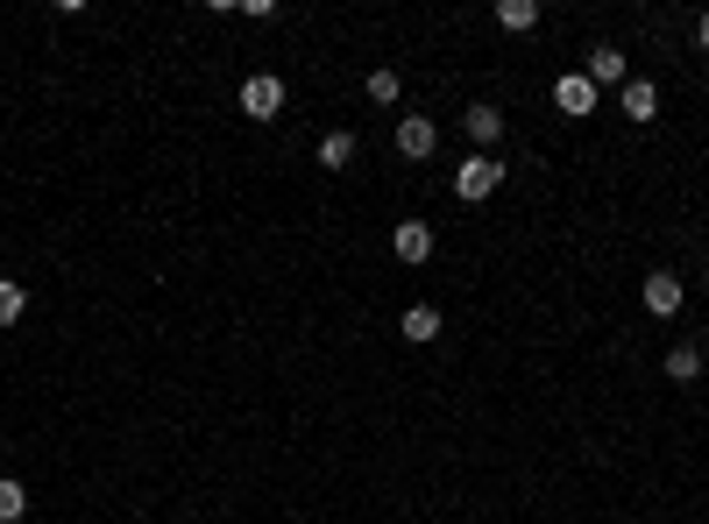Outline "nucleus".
Listing matches in <instances>:
<instances>
[{"mask_svg": "<svg viewBox=\"0 0 709 524\" xmlns=\"http://www.w3.org/2000/svg\"><path fill=\"white\" fill-rule=\"evenodd\" d=\"M667 376H674V383H696V376H702V347H667Z\"/></svg>", "mask_w": 709, "mask_h": 524, "instance_id": "ddd939ff", "label": "nucleus"}, {"mask_svg": "<svg viewBox=\"0 0 709 524\" xmlns=\"http://www.w3.org/2000/svg\"><path fill=\"white\" fill-rule=\"evenodd\" d=\"M639 298H646V313H653V319H674L681 313V277H674V269H653Z\"/></svg>", "mask_w": 709, "mask_h": 524, "instance_id": "20e7f679", "label": "nucleus"}, {"mask_svg": "<svg viewBox=\"0 0 709 524\" xmlns=\"http://www.w3.org/2000/svg\"><path fill=\"white\" fill-rule=\"evenodd\" d=\"M618 107H624L631 121L646 128V121H653V113H660V86H653V79H624V86H618Z\"/></svg>", "mask_w": 709, "mask_h": 524, "instance_id": "0eeeda50", "label": "nucleus"}, {"mask_svg": "<svg viewBox=\"0 0 709 524\" xmlns=\"http://www.w3.org/2000/svg\"><path fill=\"white\" fill-rule=\"evenodd\" d=\"M29 517V490L22 482H0V524H22Z\"/></svg>", "mask_w": 709, "mask_h": 524, "instance_id": "2eb2a0df", "label": "nucleus"}, {"mask_svg": "<svg viewBox=\"0 0 709 524\" xmlns=\"http://www.w3.org/2000/svg\"><path fill=\"white\" fill-rule=\"evenodd\" d=\"M319 164H327V170H348V164H355V135H348V128H334L327 142H319Z\"/></svg>", "mask_w": 709, "mask_h": 524, "instance_id": "f8f14e48", "label": "nucleus"}, {"mask_svg": "<svg viewBox=\"0 0 709 524\" xmlns=\"http://www.w3.org/2000/svg\"><path fill=\"white\" fill-rule=\"evenodd\" d=\"M702 362H709V334H702Z\"/></svg>", "mask_w": 709, "mask_h": 524, "instance_id": "a211bd4d", "label": "nucleus"}, {"mask_svg": "<svg viewBox=\"0 0 709 524\" xmlns=\"http://www.w3.org/2000/svg\"><path fill=\"white\" fill-rule=\"evenodd\" d=\"M242 113H248V121H277V113H284V79H277V71H248V79H242Z\"/></svg>", "mask_w": 709, "mask_h": 524, "instance_id": "f03ea898", "label": "nucleus"}, {"mask_svg": "<svg viewBox=\"0 0 709 524\" xmlns=\"http://www.w3.org/2000/svg\"><path fill=\"white\" fill-rule=\"evenodd\" d=\"M462 121H469V142H483V157H490V142L504 135V113H496V107H469Z\"/></svg>", "mask_w": 709, "mask_h": 524, "instance_id": "9d476101", "label": "nucleus"}, {"mask_svg": "<svg viewBox=\"0 0 709 524\" xmlns=\"http://www.w3.org/2000/svg\"><path fill=\"white\" fill-rule=\"evenodd\" d=\"M496 185H504V164H496V157H483V149H475V157H462V170H454V199H462V206L490 199Z\"/></svg>", "mask_w": 709, "mask_h": 524, "instance_id": "f257e3e1", "label": "nucleus"}, {"mask_svg": "<svg viewBox=\"0 0 709 524\" xmlns=\"http://www.w3.org/2000/svg\"><path fill=\"white\" fill-rule=\"evenodd\" d=\"M553 107H561V113H574V121H582V113H597V86H589L582 71H568V79L553 86Z\"/></svg>", "mask_w": 709, "mask_h": 524, "instance_id": "6e6552de", "label": "nucleus"}, {"mask_svg": "<svg viewBox=\"0 0 709 524\" xmlns=\"http://www.w3.org/2000/svg\"><path fill=\"white\" fill-rule=\"evenodd\" d=\"M397 334H405L412 347H418V340H440V305H405V319H397Z\"/></svg>", "mask_w": 709, "mask_h": 524, "instance_id": "1a4fd4ad", "label": "nucleus"}, {"mask_svg": "<svg viewBox=\"0 0 709 524\" xmlns=\"http://www.w3.org/2000/svg\"><path fill=\"white\" fill-rule=\"evenodd\" d=\"M496 22H504V29H540V0H496Z\"/></svg>", "mask_w": 709, "mask_h": 524, "instance_id": "9b49d317", "label": "nucleus"}, {"mask_svg": "<svg viewBox=\"0 0 709 524\" xmlns=\"http://www.w3.org/2000/svg\"><path fill=\"white\" fill-rule=\"evenodd\" d=\"M696 43H702V50H709V8H702V22H696Z\"/></svg>", "mask_w": 709, "mask_h": 524, "instance_id": "f3484780", "label": "nucleus"}, {"mask_svg": "<svg viewBox=\"0 0 709 524\" xmlns=\"http://www.w3.org/2000/svg\"><path fill=\"white\" fill-rule=\"evenodd\" d=\"M22 313H29V290L14 284V277H0V326H14Z\"/></svg>", "mask_w": 709, "mask_h": 524, "instance_id": "4468645a", "label": "nucleus"}, {"mask_svg": "<svg viewBox=\"0 0 709 524\" xmlns=\"http://www.w3.org/2000/svg\"><path fill=\"white\" fill-rule=\"evenodd\" d=\"M391 248H397V263H426L433 256V227L426 220H397L391 227Z\"/></svg>", "mask_w": 709, "mask_h": 524, "instance_id": "423d86ee", "label": "nucleus"}, {"mask_svg": "<svg viewBox=\"0 0 709 524\" xmlns=\"http://www.w3.org/2000/svg\"><path fill=\"white\" fill-rule=\"evenodd\" d=\"M582 79L597 86V92H603V86H624V79H631V71H624V50H618V43H597V50H589V71H582Z\"/></svg>", "mask_w": 709, "mask_h": 524, "instance_id": "39448f33", "label": "nucleus"}, {"mask_svg": "<svg viewBox=\"0 0 709 524\" xmlns=\"http://www.w3.org/2000/svg\"><path fill=\"white\" fill-rule=\"evenodd\" d=\"M370 100L376 107H397V71H370Z\"/></svg>", "mask_w": 709, "mask_h": 524, "instance_id": "dca6fc26", "label": "nucleus"}, {"mask_svg": "<svg viewBox=\"0 0 709 524\" xmlns=\"http://www.w3.org/2000/svg\"><path fill=\"white\" fill-rule=\"evenodd\" d=\"M440 149V128L426 121V113H405V121H397V157H412V164H426Z\"/></svg>", "mask_w": 709, "mask_h": 524, "instance_id": "7ed1b4c3", "label": "nucleus"}]
</instances>
